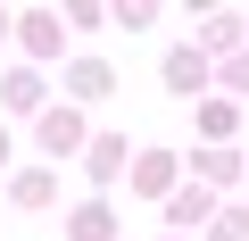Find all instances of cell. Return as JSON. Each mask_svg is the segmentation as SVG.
I'll list each match as a JSON object with an SVG mask.
<instances>
[{"mask_svg":"<svg viewBox=\"0 0 249 241\" xmlns=\"http://www.w3.org/2000/svg\"><path fill=\"white\" fill-rule=\"evenodd\" d=\"M133 191H150V200H166V191H175V158H166V150H150V158L133 167Z\"/></svg>","mask_w":249,"mask_h":241,"instance_id":"cell-1","label":"cell"},{"mask_svg":"<svg viewBox=\"0 0 249 241\" xmlns=\"http://www.w3.org/2000/svg\"><path fill=\"white\" fill-rule=\"evenodd\" d=\"M42 142H50V150H75V142H83V116H75V108H50V116H42Z\"/></svg>","mask_w":249,"mask_h":241,"instance_id":"cell-2","label":"cell"},{"mask_svg":"<svg viewBox=\"0 0 249 241\" xmlns=\"http://www.w3.org/2000/svg\"><path fill=\"white\" fill-rule=\"evenodd\" d=\"M25 50L34 58H58L67 42H58V17H25Z\"/></svg>","mask_w":249,"mask_h":241,"instance_id":"cell-3","label":"cell"},{"mask_svg":"<svg viewBox=\"0 0 249 241\" xmlns=\"http://www.w3.org/2000/svg\"><path fill=\"white\" fill-rule=\"evenodd\" d=\"M199 75H208L199 50H175V58H166V83H175V92H199Z\"/></svg>","mask_w":249,"mask_h":241,"instance_id":"cell-4","label":"cell"},{"mask_svg":"<svg viewBox=\"0 0 249 241\" xmlns=\"http://www.w3.org/2000/svg\"><path fill=\"white\" fill-rule=\"evenodd\" d=\"M67 83H75V92H83V100H108V83H116V75H108V67H100V58H83V67H75V75H67Z\"/></svg>","mask_w":249,"mask_h":241,"instance_id":"cell-5","label":"cell"},{"mask_svg":"<svg viewBox=\"0 0 249 241\" xmlns=\"http://www.w3.org/2000/svg\"><path fill=\"white\" fill-rule=\"evenodd\" d=\"M166 216H175V224H199V216H208V183H191V191H175V200H166Z\"/></svg>","mask_w":249,"mask_h":241,"instance_id":"cell-6","label":"cell"},{"mask_svg":"<svg viewBox=\"0 0 249 241\" xmlns=\"http://www.w3.org/2000/svg\"><path fill=\"white\" fill-rule=\"evenodd\" d=\"M199 175H208V183H232L241 158H232V150H199Z\"/></svg>","mask_w":249,"mask_h":241,"instance_id":"cell-7","label":"cell"},{"mask_svg":"<svg viewBox=\"0 0 249 241\" xmlns=\"http://www.w3.org/2000/svg\"><path fill=\"white\" fill-rule=\"evenodd\" d=\"M75 241H108V208H100V200L75 208Z\"/></svg>","mask_w":249,"mask_h":241,"instance_id":"cell-8","label":"cell"},{"mask_svg":"<svg viewBox=\"0 0 249 241\" xmlns=\"http://www.w3.org/2000/svg\"><path fill=\"white\" fill-rule=\"evenodd\" d=\"M116 167H124V142H100V150H91V175H100V183H116Z\"/></svg>","mask_w":249,"mask_h":241,"instance_id":"cell-9","label":"cell"},{"mask_svg":"<svg viewBox=\"0 0 249 241\" xmlns=\"http://www.w3.org/2000/svg\"><path fill=\"white\" fill-rule=\"evenodd\" d=\"M9 191H17V200H25V208H42V200H50V175H42V167H34V175H17V183H9Z\"/></svg>","mask_w":249,"mask_h":241,"instance_id":"cell-10","label":"cell"},{"mask_svg":"<svg viewBox=\"0 0 249 241\" xmlns=\"http://www.w3.org/2000/svg\"><path fill=\"white\" fill-rule=\"evenodd\" d=\"M9 100H17V108H34V100H42V75H25V67H17V75H9Z\"/></svg>","mask_w":249,"mask_h":241,"instance_id":"cell-11","label":"cell"},{"mask_svg":"<svg viewBox=\"0 0 249 241\" xmlns=\"http://www.w3.org/2000/svg\"><path fill=\"white\" fill-rule=\"evenodd\" d=\"M116 17H124V25H150V17H158V0H116Z\"/></svg>","mask_w":249,"mask_h":241,"instance_id":"cell-12","label":"cell"},{"mask_svg":"<svg viewBox=\"0 0 249 241\" xmlns=\"http://www.w3.org/2000/svg\"><path fill=\"white\" fill-rule=\"evenodd\" d=\"M241 233H249V216H241V208H232V216H216V241H241Z\"/></svg>","mask_w":249,"mask_h":241,"instance_id":"cell-13","label":"cell"},{"mask_svg":"<svg viewBox=\"0 0 249 241\" xmlns=\"http://www.w3.org/2000/svg\"><path fill=\"white\" fill-rule=\"evenodd\" d=\"M232 92H249V50H232Z\"/></svg>","mask_w":249,"mask_h":241,"instance_id":"cell-14","label":"cell"},{"mask_svg":"<svg viewBox=\"0 0 249 241\" xmlns=\"http://www.w3.org/2000/svg\"><path fill=\"white\" fill-rule=\"evenodd\" d=\"M191 9H216V0H191Z\"/></svg>","mask_w":249,"mask_h":241,"instance_id":"cell-15","label":"cell"},{"mask_svg":"<svg viewBox=\"0 0 249 241\" xmlns=\"http://www.w3.org/2000/svg\"><path fill=\"white\" fill-rule=\"evenodd\" d=\"M0 150H9V142H0Z\"/></svg>","mask_w":249,"mask_h":241,"instance_id":"cell-16","label":"cell"},{"mask_svg":"<svg viewBox=\"0 0 249 241\" xmlns=\"http://www.w3.org/2000/svg\"><path fill=\"white\" fill-rule=\"evenodd\" d=\"M0 34H9V25H0Z\"/></svg>","mask_w":249,"mask_h":241,"instance_id":"cell-17","label":"cell"}]
</instances>
